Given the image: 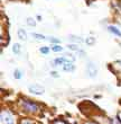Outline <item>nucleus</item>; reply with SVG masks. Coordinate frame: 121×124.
I'll return each instance as SVG.
<instances>
[{
	"mask_svg": "<svg viewBox=\"0 0 121 124\" xmlns=\"http://www.w3.org/2000/svg\"><path fill=\"white\" fill-rule=\"evenodd\" d=\"M53 124H66V123L64 121H62V120H55L53 122Z\"/></svg>",
	"mask_w": 121,
	"mask_h": 124,
	"instance_id": "nucleus-19",
	"label": "nucleus"
},
{
	"mask_svg": "<svg viewBox=\"0 0 121 124\" xmlns=\"http://www.w3.org/2000/svg\"><path fill=\"white\" fill-rule=\"evenodd\" d=\"M67 47H69L70 50H72V51H76V52H77V51H80V47L77 45H75V44H69V45H67Z\"/></svg>",
	"mask_w": 121,
	"mask_h": 124,
	"instance_id": "nucleus-15",
	"label": "nucleus"
},
{
	"mask_svg": "<svg viewBox=\"0 0 121 124\" xmlns=\"http://www.w3.org/2000/svg\"><path fill=\"white\" fill-rule=\"evenodd\" d=\"M70 41H72V42H76V43H82L83 42V39L81 37H77V36H74V35H71L69 37Z\"/></svg>",
	"mask_w": 121,
	"mask_h": 124,
	"instance_id": "nucleus-9",
	"label": "nucleus"
},
{
	"mask_svg": "<svg viewBox=\"0 0 121 124\" xmlns=\"http://www.w3.org/2000/svg\"><path fill=\"white\" fill-rule=\"evenodd\" d=\"M70 60L67 58H57V59L54 60V65H64L66 62H69Z\"/></svg>",
	"mask_w": 121,
	"mask_h": 124,
	"instance_id": "nucleus-6",
	"label": "nucleus"
},
{
	"mask_svg": "<svg viewBox=\"0 0 121 124\" xmlns=\"http://www.w3.org/2000/svg\"><path fill=\"white\" fill-rule=\"evenodd\" d=\"M85 43L88 44V45H93L95 43V39L94 37H92V36H90V37H88V39H85Z\"/></svg>",
	"mask_w": 121,
	"mask_h": 124,
	"instance_id": "nucleus-11",
	"label": "nucleus"
},
{
	"mask_svg": "<svg viewBox=\"0 0 121 124\" xmlns=\"http://www.w3.org/2000/svg\"><path fill=\"white\" fill-rule=\"evenodd\" d=\"M26 23H27V25H29V26H32V27H34L35 25H36V22H35V19L30 18V17L26 19Z\"/></svg>",
	"mask_w": 121,
	"mask_h": 124,
	"instance_id": "nucleus-12",
	"label": "nucleus"
},
{
	"mask_svg": "<svg viewBox=\"0 0 121 124\" xmlns=\"http://www.w3.org/2000/svg\"><path fill=\"white\" fill-rule=\"evenodd\" d=\"M23 106L25 109H27V111H29V112H36L37 109H38V106H37L35 103H32V101H24Z\"/></svg>",
	"mask_w": 121,
	"mask_h": 124,
	"instance_id": "nucleus-3",
	"label": "nucleus"
},
{
	"mask_svg": "<svg viewBox=\"0 0 121 124\" xmlns=\"http://www.w3.org/2000/svg\"><path fill=\"white\" fill-rule=\"evenodd\" d=\"M49 42L51 43H59V39H54V37H49Z\"/></svg>",
	"mask_w": 121,
	"mask_h": 124,
	"instance_id": "nucleus-18",
	"label": "nucleus"
},
{
	"mask_svg": "<svg viewBox=\"0 0 121 124\" xmlns=\"http://www.w3.org/2000/svg\"><path fill=\"white\" fill-rule=\"evenodd\" d=\"M1 124H15L13 115L9 111L1 112Z\"/></svg>",
	"mask_w": 121,
	"mask_h": 124,
	"instance_id": "nucleus-1",
	"label": "nucleus"
},
{
	"mask_svg": "<svg viewBox=\"0 0 121 124\" xmlns=\"http://www.w3.org/2000/svg\"><path fill=\"white\" fill-rule=\"evenodd\" d=\"M20 124H34V123L32 121H28V120H23L20 122Z\"/></svg>",
	"mask_w": 121,
	"mask_h": 124,
	"instance_id": "nucleus-20",
	"label": "nucleus"
},
{
	"mask_svg": "<svg viewBox=\"0 0 121 124\" xmlns=\"http://www.w3.org/2000/svg\"><path fill=\"white\" fill-rule=\"evenodd\" d=\"M86 124H95V123H86Z\"/></svg>",
	"mask_w": 121,
	"mask_h": 124,
	"instance_id": "nucleus-22",
	"label": "nucleus"
},
{
	"mask_svg": "<svg viewBox=\"0 0 121 124\" xmlns=\"http://www.w3.org/2000/svg\"><path fill=\"white\" fill-rule=\"evenodd\" d=\"M63 70L64 71H66V72H71V71H73L74 70V64H73L71 61H69V62H66L65 64L63 65Z\"/></svg>",
	"mask_w": 121,
	"mask_h": 124,
	"instance_id": "nucleus-7",
	"label": "nucleus"
},
{
	"mask_svg": "<svg viewBox=\"0 0 121 124\" xmlns=\"http://www.w3.org/2000/svg\"><path fill=\"white\" fill-rule=\"evenodd\" d=\"M13 77L16 79H20L21 78V73H20L19 70H15V72H13Z\"/></svg>",
	"mask_w": 121,
	"mask_h": 124,
	"instance_id": "nucleus-16",
	"label": "nucleus"
},
{
	"mask_svg": "<svg viewBox=\"0 0 121 124\" xmlns=\"http://www.w3.org/2000/svg\"><path fill=\"white\" fill-rule=\"evenodd\" d=\"M17 34H18V37H19L20 39H23V41H26L27 39V33L25 30H23V28H19L18 30V32H17Z\"/></svg>",
	"mask_w": 121,
	"mask_h": 124,
	"instance_id": "nucleus-8",
	"label": "nucleus"
},
{
	"mask_svg": "<svg viewBox=\"0 0 121 124\" xmlns=\"http://www.w3.org/2000/svg\"><path fill=\"white\" fill-rule=\"evenodd\" d=\"M52 51L53 52H62L63 51V47L59 45H53L52 46Z\"/></svg>",
	"mask_w": 121,
	"mask_h": 124,
	"instance_id": "nucleus-13",
	"label": "nucleus"
},
{
	"mask_svg": "<svg viewBox=\"0 0 121 124\" xmlns=\"http://www.w3.org/2000/svg\"><path fill=\"white\" fill-rule=\"evenodd\" d=\"M108 31H109V32H111L112 34H115V36H118V37H121V31L119 30L117 26L110 25V26H108Z\"/></svg>",
	"mask_w": 121,
	"mask_h": 124,
	"instance_id": "nucleus-5",
	"label": "nucleus"
},
{
	"mask_svg": "<svg viewBox=\"0 0 121 124\" xmlns=\"http://www.w3.org/2000/svg\"><path fill=\"white\" fill-rule=\"evenodd\" d=\"M13 52L15 53V54H19L20 53V45L19 44H13Z\"/></svg>",
	"mask_w": 121,
	"mask_h": 124,
	"instance_id": "nucleus-10",
	"label": "nucleus"
},
{
	"mask_svg": "<svg viewBox=\"0 0 121 124\" xmlns=\"http://www.w3.org/2000/svg\"><path fill=\"white\" fill-rule=\"evenodd\" d=\"M33 36L35 37L36 39H38V41H44L45 39V36L42 35V34H37V33H34Z\"/></svg>",
	"mask_w": 121,
	"mask_h": 124,
	"instance_id": "nucleus-14",
	"label": "nucleus"
},
{
	"mask_svg": "<svg viewBox=\"0 0 121 124\" xmlns=\"http://www.w3.org/2000/svg\"><path fill=\"white\" fill-rule=\"evenodd\" d=\"M51 75L54 76V77H58V75H57V72H55V71H52V72H51Z\"/></svg>",
	"mask_w": 121,
	"mask_h": 124,
	"instance_id": "nucleus-21",
	"label": "nucleus"
},
{
	"mask_svg": "<svg viewBox=\"0 0 121 124\" xmlns=\"http://www.w3.org/2000/svg\"><path fill=\"white\" fill-rule=\"evenodd\" d=\"M39 51L43 53V54H48L49 49H48V47H46V46H44V47H40Z\"/></svg>",
	"mask_w": 121,
	"mask_h": 124,
	"instance_id": "nucleus-17",
	"label": "nucleus"
},
{
	"mask_svg": "<svg viewBox=\"0 0 121 124\" xmlns=\"http://www.w3.org/2000/svg\"><path fill=\"white\" fill-rule=\"evenodd\" d=\"M29 92H32L33 94H36V95H42L45 93V88L42 87L40 85H32L29 87Z\"/></svg>",
	"mask_w": 121,
	"mask_h": 124,
	"instance_id": "nucleus-4",
	"label": "nucleus"
},
{
	"mask_svg": "<svg viewBox=\"0 0 121 124\" xmlns=\"http://www.w3.org/2000/svg\"><path fill=\"white\" fill-rule=\"evenodd\" d=\"M86 72H88L89 77L94 78L96 76V73H98V67L93 62H88V64H86Z\"/></svg>",
	"mask_w": 121,
	"mask_h": 124,
	"instance_id": "nucleus-2",
	"label": "nucleus"
}]
</instances>
